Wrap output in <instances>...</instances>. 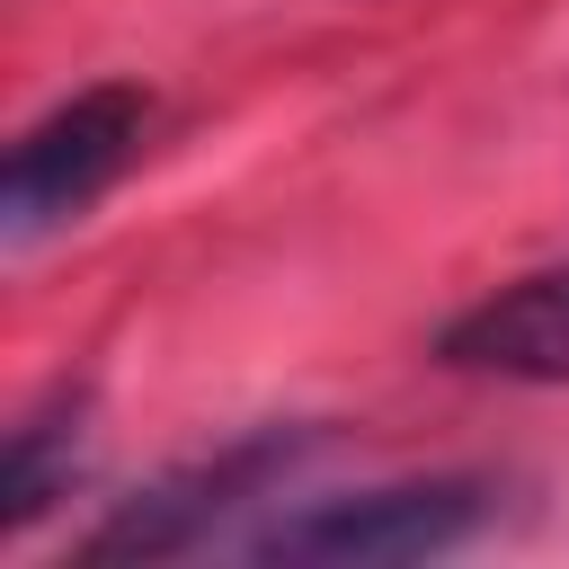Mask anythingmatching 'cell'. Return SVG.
Here are the masks:
<instances>
[{"mask_svg": "<svg viewBox=\"0 0 569 569\" xmlns=\"http://www.w3.org/2000/svg\"><path fill=\"white\" fill-rule=\"evenodd\" d=\"M489 516L480 480H382L356 498H311L293 516H276L267 533H249V560L276 569H400V560H436L462 551Z\"/></svg>", "mask_w": 569, "mask_h": 569, "instance_id": "cell-1", "label": "cell"}, {"mask_svg": "<svg viewBox=\"0 0 569 569\" xmlns=\"http://www.w3.org/2000/svg\"><path fill=\"white\" fill-rule=\"evenodd\" d=\"M142 124H151V89H133V80H98V89L62 98L53 116H36L9 151V178H0V240L27 249L53 222L89 213L124 178Z\"/></svg>", "mask_w": 569, "mask_h": 569, "instance_id": "cell-2", "label": "cell"}, {"mask_svg": "<svg viewBox=\"0 0 569 569\" xmlns=\"http://www.w3.org/2000/svg\"><path fill=\"white\" fill-rule=\"evenodd\" d=\"M311 445H320L311 427H258V436H240V445H222V453H204V462H187V471L133 489V498L80 542V560L116 569V560H178V551H204L240 507H258L267 489H284Z\"/></svg>", "mask_w": 569, "mask_h": 569, "instance_id": "cell-3", "label": "cell"}, {"mask_svg": "<svg viewBox=\"0 0 569 569\" xmlns=\"http://www.w3.org/2000/svg\"><path fill=\"white\" fill-rule=\"evenodd\" d=\"M436 356L453 373H507V382H569V267L516 276L462 320L436 329Z\"/></svg>", "mask_w": 569, "mask_h": 569, "instance_id": "cell-4", "label": "cell"}, {"mask_svg": "<svg viewBox=\"0 0 569 569\" xmlns=\"http://www.w3.org/2000/svg\"><path fill=\"white\" fill-rule=\"evenodd\" d=\"M80 471V400H53L9 427V471H0V533H27L53 498H71Z\"/></svg>", "mask_w": 569, "mask_h": 569, "instance_id": "cell-5", "label": "cell"}]
</instances>
